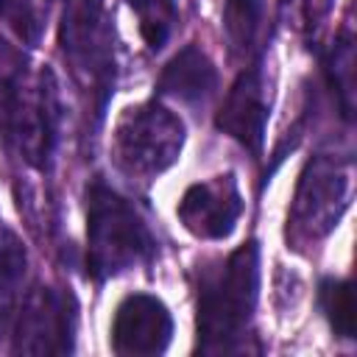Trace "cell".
Returning a JSON list of instances; mask_svg holds the SVG:
<instances>
[{
	"label": "cell",
	"instance_id": "cell-1",
	"mask_svg": "<svg viewBox=\"0 0 357 357\" xmlns=\"http://www.w3.org/2000/svg\"><path fill=\"white\" fill-rule=\"evenodd\" d=\"M259 293V248L245 243L198 279V351L226 354L243 349Z\"/></svg>",
	"mask_w": 357,
	"mask_h": 357
},
{
	"label": "cell",
	"instance_id": "cell-2",
	"mask_svg": "<svg viewBox=\"0 0 357 357\" xmlns=\"http://www.w3.org/2000/svg\"><path fill=\"white\" fill-rule=\"evenodd\" d=\"M156 240L137 209L112 187L92 181L86 187V271L106 282L128 268L151 262Z\"/></svg>",
	"mask_w": 357,
	"mask_h": 357
},
{
	"label": "cell",
	"instance_id": "cell-3",
	"mask_svg": "<svg viewBox=\"0 0 357 357\" xmlns=\"http://www.w3.org/2000/svg\"><path fill=\"white\" fill-rule=\"evenodd\" d=\"M184 126L159 103H139L123 112L114 128V159L128 176H159L181 153Z\"/></svg>",
	"mask_w": 357,
	"mask_h": 357
},
{
	"label": "cell",
	"instance_id": "cell-4",
	"mask_svg": "<svg viewBox=\"0 0 357 357\" xmlns=\"http://www.w3.org/2000/svg\"><path fill=\"white\" fill-rule=\"evenodd\" d=\"M61 47L73 64V73L81 78L100 112L114 75L112 33L106 28L100 0H67L61 20Z\"/></svg>",
	"mask_w": 357,
	"mask_h": 357
},
{
	"label": "cell",
	"instance_id": "cell-5",
	"mask_svg": "<svg viewBox=\"0 0 357 357\" xmlns=\"http://www.w3.org/2000/svg\"><path fill=\"white\" fill-rule=\"evenodd\" d=\"M78 321V304L73 293L36 287L25 296L14 321V351L22 354H64L73 351V332Z\"/></svg>",
	"mask_w": 357,
	"mask_h": 357
},
{
	"label": "cell",
	"instance_id": "cell-6",
	"mask_svg": "<svg viewBox=\"0 0 357 357\" xmlns=\"http://www.w3.org/2000/svg\"><path fill=\"white\" fill-rule=\"evenodd\" d=\"M176 212L184 229L201 240L229 237L243 215V195L237 178L231 173H223V176H212L209 181L190 184Z\"/></svg>",
	"mask_w": 357,
	"mask_h": 357
},
{
	"label": "cell",
	"instance_id": "cell-7",
	"mask_svg": "<svg viewBox=\"0 0 357 357\" xmlns=\"http://www.w3.org/2000/svg\"><path fill=\"white\" fill-rule=\"evenodd\" d=\"M173 337V318L165 301L148 293L126 296L112 324V351L120 357L162 354Z\"/></svg>",
	"mask_w": 357,
	"mask_h": 357
},
{
	"label": "cell",
	"instance_id": "cell-8",
	"mask_svg": "<svg viewBox=\"0 0 357 357\" xmlns=\"http://www.w3.org/2000/svg\"><path fill=\"white\" fill-rule=\"evenodd\" d=\"M265 120H268V92H265L262 70L251 64L231 84L215 117V126L257 156L265 139Z\"/></svg>",
	"mask_w": 357,
	"mask_h": 357
},
{
	"label": "cell",
	"instance_id": "cell-9",
	"mask_svg": "<svg viewBox=\"0 0 357 357\" xmlns=\"http://www.w3.org/2000/svg\"><path fill=\"white\" fill-rule=\"evenodd\" d=\"M343 198H346V176L335 173L332 162L315 159L301 176V187L293 206V226H304L307 234L312 237L326 234L335 226L340 206L346 204Z\"/></svg>",
	"mask_w": 357,
	"mask_h": 357
},
{
	"label": "cell",
	"instance_id": "cell-10",
	"mask_svg": "<svg viewBox=\"0 0 357 357\" xmlns=\"http://www.w3.org/2000/svg\"><path fill=\"white\" fill-rule=\"evenodd\" d=\"M215 86H218V70L212 59L195 45L181 47L165 64L156 84L162 95H170L181 103H204L215 92Z\"/></svg>",
	"mask_w": 357,
	"mask_h": 357
},
{
	"label": "cell",
	"instance_id": "cell-11",
	"mask_svg": "<svg viewBox=\"0 0 357 357\" xmlns=\"http://www.w3.org/2000/svg\"><path fill=\"white\" fill-rule=\"evenodd\" d=\"M25 273L28 254L20 237L8 229L0 231V337H8L17 321V312L25 301Z\"/></svg>",
	"mask_w": 357,
	"mask_h": 357
},
{
	"label": "cell",
	"instance_id": "cell-12",
	"mask_svg": "<svg viewBox=\"0 0 357 357\" xmlns=\"http://www.w3.org/2000/svg\"><path fill=\"white\" fill-rule=\"evenodd\" d=\"M265 0H229L223 11V28L237 53H251L262 31Z\"/></svg>",
	"mask_w": 357,
	"mask_h": 357
},
{
	"label": "cell",
	"instance_id": "cell-13",
	"mask_svg": "<svg viewBox=\"0 0 357 357\" xmlns=\"http://www.w3.org/2000/svg\"><path fill=\"white\" fill-rule=\"evenodd\" d=\"M321 310L337 337H354V296L346 279H324L321 282Z\"/></svg>",
	"mask_w": 357,
	"mask_h": 357
},
{
	"label": "cell",
	"instance_id": "cell-14",
	"mask_svg": "<svg viewBox=\"0 0 357 357\" xmlns=\"http://www.w3.org/2000/svg\"><path fill=\"white\" fill-rule=\"evenodd\" d=\"M128 6L139 17V33L151 50H162L173 20H176V0H128Z\"/></svg>",
	"mask_w": 357,
	"mask_h": 357
},
{
	"label": "cell",
	"instance_id": "cell-15",
	"mask_svg": "<svg viewBox=\"0 0 357 357\" xmlns=\"http://www.w3.org/2000/svg\"><path fill=\"white\" fill-rule=\"evenodd\" d=\"M354 67V59H351V42H349V36L340 42V45H335V50H332V59H329V84H332V92L337 89L340 92V109H343V117L349 120L351 117V86H354V81H351V70Z\"/></svg>",
	"mask_w": 357,
	"mask_h": 357
},
{
	"label": "cell",
	"instance_id": "cell-16",
	"mask_svg": "<svg viewBox=\"0 0 357 357\" xmlns=\"http://www.w3.org/2000/svg\"><path fill=\"white\" fill-rule=\"evenodd\" d=\"M0 17H6L28 42L36 39L39 25H36V17L25 0H0Z\"/></svg>",
	"mask_w": 357,
	"mask_h": 357
}]
</instances>
